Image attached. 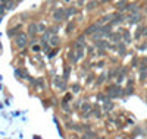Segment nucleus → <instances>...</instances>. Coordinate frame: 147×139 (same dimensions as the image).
Wrapping results in <instances>:
<instances>
[{
	"instance_id": "35",
	"label": "nucleus",
	"mask_w": 147,
	"mask_h": 139,
	"mask_svg": "<svg viewBox=\"0 0 147 139\" xmlns=\"http://www.w3.org/2000/svg\"><path fill=\"white\" fill-rule=\"evenodd\" d=\"M99 101H106L105 95H102V94H100V95H99Z\"/></svg>"
},
{
	"instance_id": "30",
	"label": "nucleus",
	"mask_w": 147,
	"mask_h": 139,
	"mask_svg": "<svg viewBox=\"0 0 147 139\" xmlns=\"http://www.w3.org/2000/svg\"><path fill=\"white\" fill-rule=\"evenodd\" d=\"M78 41H80L81 44H84V43H85V37H84V35H82V37H80V40H78Z\"/></svg>"
},
{
	"instance_id": "28",
	"label": "nucleus",
	"mask_w": 147,
	"mask_h": 139,
	"mask_svg": "<svg viewBox=\"0 0 147 139\" xmlns=\"http://www.w3.org/2000/svg\"><path fill=\"white\" fill-rule=\"evenodd\" d=\"M32 51H35V53L40 51V47H38V45H34V47H32Z\"/></svg>"
},
{
	"instance_id": "17",
	"label": "nucleus",
	"mask_w": 147,
	"mask_h": 139,
	"mask_svg": "<svg viewBox=\"0 0 147 139\" xmlns=\"http://www.w3.org/2000/svg\"><path fill=\"white\" fill-rule=\"evenodd\" d=\"M110 38H112L113 41H119V40H121L118 34H110Z\"/></svg>"
},
{
	"instance_id": "23",
	"label": "nucleus",
	"mask_w": 147,
	"mask_h": 139,
	"mask_svg": "<svg viewBox=\"0 0 147 139\" xmlns=\"http://www.w3.org/2000/svg\"><path fill=\"white\" fill-rule=\"evenodd\" d=\"M84 138H97L96 133H87V135H84Z\"/></svg>"
},
{
	"instance_id": "24",
	"label": "nucleus",
	"mask_w": 147,
	"mask_h": 139,
	"mask_svg": "<svg viewBox=\"0 0 147 139\" xmlns=\"http://www.w3.org/2000/svg\"><path fill=\"white\" fill-rule=\"evenodd\" d=\"M105 78H106V76H105V75H103V76H100L99 79H97V85H99V84H102V82L105 81Z\"/></svg>"
},
{
	"instance_id": "9",
	"label": "nucleus",
	"mask_w": 147,
	"mask_h": 139,
	"mask_svg": "<svg viewBox=\"0 0 147 139\" xmlns=\"http://www.w3.org/2000/svg\"><path fill=\"white\" fill-rule=\"evenodd\" d=\"M143 32H144V27H138V28H137V31H136V35H134V37H136V38L138 40L140 37L143 35Z\"/></svg>"
},
{
	"instance_id": "7",
	"label": "nucleus",
	"mask_w": 147,
	"mask_h": 139,
	"mask_svg": "<svg viewBox=\"0 0 147 139\" xmlns=\"http://www.w3.org/2000/svg\"><path fill=\"white\" fill-rule=\"evenodd\" d=\"M141 18H143V16H141L140 13H134L132 16H129V18H128V21H129V22H132V23H136V22H140V21H141Z\"/></svg>"
},
{
	"instance_id": "4",
	"label": "nucleus",
	"mask_w": 147,
	"mask_h": 139,
	"mask_svg": "<svg viewBox=\"0 0 147 139\" xmlns=\"http://www.w3.org/2000/svg\"><path fill=\"white\" fill-rule=\"evenodd\" d=\"M99 29H100L99 23H94V25H91V27H88L87 29H85V34H87V35H90V34H96Z\"/></svg>"
},
{
	"instance_id": "25",
	"label": "nucleus",
	"mask_w": 147,
	"mask_h": 139,
	"mask_svg": "<svg viewBox=\"0 0 147 139\" xmlns=\"http://www.w3.org/2000/svg\"><path fill=\"white\" fill-rule=\"evenodd\" d=\"M72 29H74V23H69V25H68V29H66V32H71Z\"/></svg>"
},
{
	"instance_id": "33",
	"label": "nucleus",
	"mask_w": 147,
	"mask_h": 139,
	"mask_svg": "<svg viewBox=\"0 0 147 139\" xmlns=\"http://www.w3.org/2000/svg\"><path fill=\"white\" fill-rule=\"evenodd\" d=\"M87 7H88V9H93V7H96V2H91V5H88Z\"/></svg>"
},
{
	"instance_id": "12",
	"label": "nucleus",
	"mask_w": 147,
	"mask_h": 139,
	"mask_svg": "<svg viewBox=\"0 0 147 139\" xmlns=\"http://www.w3.org/2000/svg\"><path fill=\"white\" fill-rule=\"evenodd\" d=\"M122 37H124V41H125L127 44H128V43L131 41V38H129V34H128V31H125V32H124V35H122Z\"/></svg>"
},
{
	"instance_id": "6",
	"label": "nucleus",
	"mask_w": 147,
	"mask_h": 139,
	"mask_svg": "<svg viewBox=\"0 0 147 139\" xmlns=\"http://www.w3.org/2000/svg\"><path fill=\"white\" fill-rule=\"evenodd\" d=\"M37 32H38V28H37V25H35V23H30V25H28V34L34 37Z\"/></svg>"
},
{
	"instance_id": "37",
	"label": "nucleus",
	"mask_w": 147,
	"mask_h": 139,
	"mask_svg": "<svg viewBox=\"0 0 147 139\" xmlns=\"http://www.w3.org/2000/svg\"><path fill=\"white\" fill-rule=\"evenodd\" d=\"M146 12H147V7H146Z\"/></svg>"
},
{
	"instance_id": "21",
	"label": "nucleus",
	"mask_w": 147,
	"mask_h": 139,
	"mask_svg": "<svg viewBox=\"0 0 147 139\" xmlns=\"http://www.w3.org/2000/svg\"><path fill=\"white\" fill-rule=\"evenodd\" d=\"M110 18H112V16H110V15H107V16H105L103 19H100V23H105V22H107Z\"/></svg>"
},
{
	"instance_id": "10",
	"label": "nucleus",
	"mask_w": 147,
	"mask_h": 139,
	"mask_svg": "<svg viewBox=\"0 0 147 139\" xmlns=\"http://www.w3.org/2000/svg\"><path fill=\"white\" fill-rule=\"evenodd\" d=\"M69 72H71V67L66 66L65 70H63V79H65V81H68V78H69Z\"/></svg>"
},
{
	"instance_id": "27",
	"label": "nucleus",
	"mask_w": 147,
	"mask_h": 139,
	"mask_svg": "<svg viewBox=\"0 0 147 139\" xmlns=\"http://www.w3.org/2000/svg\"><path fill=\"white\" fill-rule=\"evenodd\" d=\"M56 54H57V50H55V51H52L50 54H49V57H50V59H52V57H55Z\"/></svg>"
},
{
	"instance_id": "22",
	"label": "nucleus",
	"mask_w": 147,
	"mask_h": 139,
	"mask_svg": "<svg viewBox=\"0 0 147 139\" xmlns=\"http://www.w3.org/2000/svg\"><path fill=\"white\" fill-rule=\"evenodd\" d=\"M72 91H74V92H78V91H80V85H78V84H75V85L72 86Z\"/></svg>"
},
{
	"instance_id": "1",
	"label": "nucleus",
	"mask_w": 147,
	"mask_h": 139,
	"mask_svg": "<svg viewBox=\"0 0 147 139\" xmlns=\"http://www.w3.org/2000/svg\"><path fill=\"white\" fill-rule=\"evenodd\" d=\"M15 44H16L18 48H25L27 44H28L27 35H25V34H22V32H18L16 37H15Z\"/></svg>"
},
{
	"instance_id": "36",
	"label": "nucleus",
	"mask_w": 147,
	"mask_h": 139,
	"mask_svg": "<svg viewBox=\"0 0 147 139\" xmlns=\"http://www.w3.org/2000/svg\"><path fill=\"white\" fill-rule=\"evenodd\" d=\"M144 34H146V35H147V28H146V29H144Z\"/></svg>"
},
{
	"instance_id": "11",
	"label": "nucleus",
	"mask_w": 147,
	"mask_h": 139,
	"mask_svg": "<svg viewBox=\"0 0 147 139\" xmlns=\"http://www.w3.org/2000/svg\"><path fill=\"white\" fill-rule=\"evenodd\" d=\"M72 13H77V9H75V7H69V9L66 10V18L71 16Z\"/></svg>"
},
{
	"instance_id": "15",
	"label": "nucleus",
	"mask_w": 147,
	"mask_h": 139,
	"mask_svg": "<svg viewBox=\"0 0 147 139\" xmlns=\"http://www.w3.org/2000/svg\"><path fill=\"white\" fill-rule=\"evenodd\" d=\"M124 7H127V0H122L118 5V9H124Z\"/></svg>"
},
{
	"instance_id": "3",
	"label": "nucleus",
	"mask_w": 147,
	"mask_h": 139,
	"mask_svg": "<svg viewBox=\"0 0 147 139\" xmlns=\"http://www.w3.org/2000/svg\"><path fill=\"white\" fill-rule=\"evenodd\" d=\"M53 18L55 21H62L63 18H66V10L65 9H57L53 12Z\"/></svg>"
},
{
	"instance_id": "16",
	"label": "nucleus",
	"mask_w": 147,
	"mask_h": 139,
	"mask_svg": "<svg viewBox=\"0 0 147 139\" xmlns=\"http://www.w3.org/2000/svg\"><path fill=\"white\" fill-rule=\"evenodd\" d=\"M119 48H121V50H119V53L124 56V54H125V45H124V43H121V44H119Z\"/></svg>"
},
{
	"instance_id": "29",
	"label": "nucleus",
	"mask_w": 147,
	"mask_h": 139,
	"mask_svg": "<svg viewBox=\"0 0 147 139\" xmlns=\"http://www.w3.org/2000/svg\"><path fill=\"white\" fill-rule=\"evenodd\" d=\"M137 65H138V59L136 57V59L132 60V66H137Z\"/></svg>"
},
{
	"instance_id": "2",
	"label": "nucleus",
	"mask_w": 147,
	"mask_h": 139,
	"mask_svg": "<svg viewBox=\"0 0 147 139\" xmlns=\"http://www.w3.org/2000/svg\"><path fill=\"white\" fill-rule=\"evenodd\" d=\"M107 94H109V98H118V97H121V88H119L118 85L109 86Z\"/></svg>"
},
{
	"instance_id": "19",
	"label": "nucleus",
	"mask_w": 147,
	"mask_h": 139,
	"mask_svg": "<svg viewBox=\"0 0 147 139\" xmlns=\"http://www.w3.org/2000/svg\"><path fill=\"white\" fill-rule=\"evenodd\" d=\"M37 28H38V31H46V25L40 23V25H37Z\"/></svg>"
},
{
	"instance_id": "5",
	"label": "nucleus",
	"mask_w": 147,
	"mask_h": 139,
	"mask_svg": "<svg viewBox=\"0 0 147 139\" xmlns=\"http://www.w3.org/2000/svg\"><path fill=\"white\" fill-rule=\"evenodd\" d=\"M21 28H22V25H16L15 28H12V29H9V31H7V35H9V37L16 35L18 32H21Z\"/></svg>"
},
{
	"instance_id": "31",
	"label": "nucleus",
	"mask_w": 147,
	"mask_h": 139,
	"mask_svg": "<svg viewBox=\"0 0 147 139\" xmlns=\"http://www.w3.org/2000/svg\"><path fill=\"white\" fill-rule=\"evenodd\" d=\"M110 108H112V104H110V103H109V104H106V107H105V110H106V111H109Z\"/></svg>"
},
{
	"instance_id": "32",
	"label": "nucleus",
	"mask_w": 147,
	"mask_h": 139,
	"mask_svg": "<svg viewBox=\"0 0 147 139\" xmlns=\"http://www.w3.org/2000/svg\"><path fill=\"white\" fill-rule=\"evenodd\" d=\"M3 12H5V6H3V5H0V16H2Z\"/></svg>"
},
{
	"instance_id": "13",
	"label": "nucleus",
	"mask_w": 147,
	"mask_h": 139,
	"mask_svg": "<svg viewBox=\"0 0 147 139\" xmlns=\"http://www.w3.org/2000/svg\"><path fill=\"white\" fill-rule=\"evenodd\" d=\"M146 78H147V70H141V75H140V81H141V82H144V81H146Z\"/></svg>"
},
{
	"instance_id": "14",
	"label": "nucleus",
	"mask_w": 147,
	"mask_h": 139,
	"mask_svg": "<svg viewBox=\"0 0 147 139\" xmlns=\"http://www.w3.org/2000/svg\"><path fill=\"white\" fill-rule=\"evenodd\" d=\"M118 70H119V69H115V70H110V72H109V76H107V78H115L116 75H118Z\"/></svg>"
},
{
	"instance_id": "34",
	"label": "nucleus",
	"mask_w": 147,
	"mask_h": 139,
	"mask_svg": "<svg viewBox=\"0 0 147 139\" xmlns=\"http://www.w3.org/2000/svg\"><path fill=\"white\" fill-rule=\"evenodd\" d=\"M69 100H71V94H66L65 98H63V101H69Z\"/></svg>"
},
{
	"instance_id": "26",
	"label": "nucleus",
	"mask_w": 147,
	"mask_h": 139,
	"mask_svg": "<svg viewBox=\"0 0 147 139\" xmlns=\"http://www.w3.org/2000/svg\"><path fill=\"white\" fill-rule=\"evenodd\" d=\"M13 6H15V2H9V5H7L6 7H7V9H12Z\"/></svg>"
},
{
	"instance_id": "8",
	"label": "nucleus",
	"mask_w": 147,
	"mask_h": 139,
	"mask_svg": "<svg viewBox=\"0 0 147 139\" xmlns=\"http://www.w3.org/2000/svg\"><path fill=\"white\" fill-rule=\"evenodd\" d=\"M49 40H50V44H52V45H56V47L59 45V38H57V35H55V34H53Z\"/></svg>"
},
{
	"instance_id": "20",
	"label": "nucleus",
	"mask_w": 147,
	"mask_h": 139,
	"mask_svg": "<svg viewBox=\"0 0 147 139\" xmlns=\"http://www.w3.org/2000/svg\"><path fill=\"white\" fill-rule=\"evenodd\" d=\"M97 47H99V48H105L106 47V43L105 41H99V43H97Z\"/></svg>"
},
{
	"instance_id": "18",
	"label": "nucleus",
	"mask_w": 147,
	"mask_h": 139,
	"mask_svg": "<svg viewBox=\"0 0 147 139\" xmlns=\"http://www.w3.org/2000/svg\"><path fill=\"white\" fill-rule=\"evenodd\" d=\"M124 94H125V95H131V94H132V86H131V84H129V86L127 88V91H125Z\"/></svg>"
}]
</instances>
